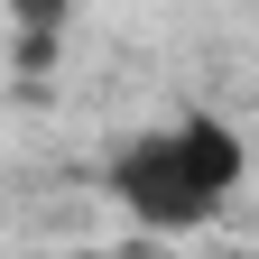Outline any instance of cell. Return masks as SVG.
<instances>
[{
  "label": "cell",
  "instance_id": "obj_1",
  "mask_svg": "<svg viewBox=\"0 0 259 259\" xmlns=\"http://www.w3.org/2000/svg\"><path fill=\"white\" fill-rule=\"evenodd\" d=\"M111 204L139 222V232L157 241H185V232H204V222H222L241 204V185H250V139L222 111H176V120H148V130H130V139L111 148Z\"/></svg>",
  "mask_w": 259,
  "mask_h": 259
},
{
  "label": "cell",
  "instance_id": "obj_2",
  "mask_svg": "<svg viewBox=\"0 0 259 259\" xmlns=\"http://www.w3.org/2000/svg\"><path fill=\"white\" fill-rule=\"evenodd\" d=\"M65 28H74V0H10V47H19L28 74H37V65H56Z\"/></svg>",
  "mask_w": 259,
  "mask_h": 259
}]
</instances>
